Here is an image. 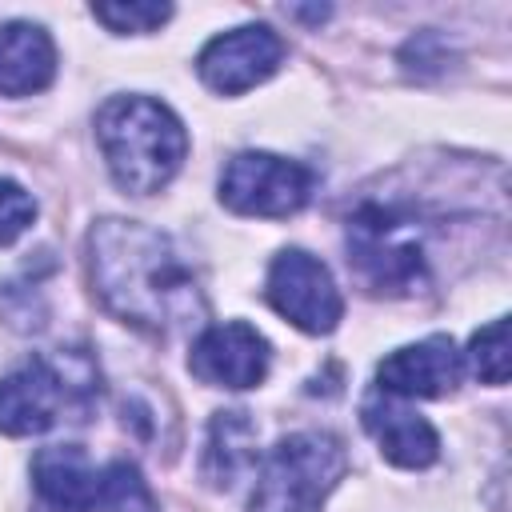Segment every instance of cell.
I'll return each instance as SVG.
<instances>
[{
  "mask_svg": "<svg viewBox=\"0 0 512 512\" xmlns=\"http://www.w3.org/2000/svg\"><path fill=\"white\" fill-rule=\"evenodd\" d=\"M100 512H156L152 492L136 464L112 460L100 472Z\"/></svg>",
  "mask_w": 512,
  "mask_h": 512,
  "instance_id": "15",
  "label": "cell"
},
{
  "mask_svg": "<svg viewBox=\"0 0 512 512\" xmlns=\"http://www.w3.org/2000/svg\"><path fill=\"white\" fill-rule=\"evenodd\" d=\"M248 468H256V424L240 408L216 412L208 424L200 476L212 488H232Z\"/></svg>",
  "mask_w": 512,
  "mask_h": 512,
  "instance_id": "14",
  "label": "cell"
},
{
  "mask_svg": "<svg viewBox=\"0 0 512 512\" xmlns=\"http://www.w3.org/2000/svg\"><path fill=\"white\" fill-rule=\"evenodd\" d=\"M88 272L112 316L156 336L200 324L208 312L204 292L172 236L148 224L120 216L96 220L88 232Z\"/></svg>",
  "mask_w": 512,
  "mask_h": 512,
  "instance_id": "1",
  "label": "cell"
},
{
  "mask_svg": "<svg viewBox=\"0 0 512 512\" xmlns=\"http://www.w3.org/2000/svg\"><path fill=\"white\" fill-rule=\"evenodd\" d=\"M360 416H364V428L372 432V440L380 444V456L392 460L396 468H428L440 456L436 428L420 412L404 408L396 396H384V392L368 396L360 404Z\"/></svg>",
  "mask_w": 512,
  "mask_h": 512,
  "instance_id": "11",
  "label": "cell"
},
{
  "mask_svg": "<svg viewBox=\"0 0 512 512\" xmlns=\"http://www.w3.org/2000/svg\"><path fill=\"white\" fill-rule=\"evenodd\" d=\"M348 472V452L332 432H292L260 464L248 512H320Z\"/></svg>",
  "mask_w": 512,
  "mask_h": 512,
  "instance_id": "5",
  "label": "cell"
},
{
  "mask_svg": "<svg viewBox=\"0 0 512 512\" xmlns=\"http://www.w3.org/2000/svg\"><path fill=\"white\" fill-rule=\"evenodd\" d=\"M464 376V352L456 348L452 336H428L420 344H404L388 352L376 368V388L396 400H416V396H448L456 392Z\"/></svg>",
  "mask_w": 512,
  "mask_h": 512,
  "instance_id": "10",
  "label": "cell"
},
{
  "mask_svg": "<svg viewBox=\"0 0 512 512\" xmlns=\"http://www.w3.org/2000/svg\"><path fill=\"white\" fill-rule=\"evenodd\" d=\"M428 240L432 224L412 200H364L348 220V264L372 292H416L428 280Z\"/></svg>",
  "mask_w": 512,
  "mask_h": 512,
  "instance_id": "3",
  "label": "cell"
},
{
  "mask_svg": "<svg viewBox=\"0 0 512 512\" xmlns=\"http://www.w3.org/2000/svg\"><path fill=\"white\" fill-rule=\"evenodd\" d=\"M96 140L112 180L132 196L160 192L188 156L180 116L152 96H112L96 112Z\"/></svg>",
  "mask_w": 512,
  "mask_h": 512,
  "instance_id": "2",
  "label": "cell"
},
{
  "mask_svg": "<svg viewBox=\"0 0 512 512\" xmlns=\"http://www.w3.org/2000/svg\"><path fill=\"white\" fill-rule=\"evenodd\" d=\"M468 364L484 384H504L508 380V320H492L480 332H472L468 344Z\"/></svg>",
  "mask_w": 512,
  "mask_h": 512,
  "instance_id": "16",
  "label": "cell"
},
{
  "mask_svg": "<svg viewBox=\"0 0 512 512\" xmlns=\"http://www.w3.org/2000/svg\"><path fill=\"white\" fill-rule=\"evenodd\" d=\"M32 488L48 512H96L100 472L76 444H48L32 460Z\"/></svg>",
  "mask_w": 512,
  "mask_h": 512,
  "instance_id": "12",
  "label": "cell"
},
{
  "mask_svg": "<svg viewBox=\"0 0 512 512\" xmlns=\"http://www.w3.org/2000/svg\"><path fill=\"white\" fill-rule=\"evenodd\" d=\"M312 188V168L272 152H236L220 172V200L240 216H292L312 200Z\"/></svg>",
  "mask_w": 512,
  "mask_h": 512,
  "instance_id": "6",
  "label": "cell"
},
{
  "mask_svg": "<svg viewBox=\"0 0 512 512\" xmlns=\"http://www.w3.org/2000/svg\"><path fill=\"white\" fill-rule=\"evenodd\" d=\"M264 296L288 324H296L300 332H312V336L332 332L344 316V296H340L328 264L304 248H284L272 260Z\"/></svg>",
  "mask_w": 512,
  "mask_h": 512,
  "instance_id": "7",
  "label": "cell"
},
{
  "mask_svg": "<svg viewBox=\"0 0 512 512\" xmlns=\"http://www.w3.org/2000/svg\"><path fill=\"white\" fill-rule=\"evenodd\" d=\"M92 16L108 28V32H152L172 16V4H156V0H120V4H92Z\"/></svg>",
  "mask_w": 512,
  "mask_h": 512,
  "instance_id": "17",
  "label": "cell"
},
{
  "mask_svg": "<svg viewBox=\"0 0 512 512\" xmlns=\"http://www.w3.org/2000/svg\"><path fill=\"white\" fill-rule=\"evenodd\" d=\"M268 340L244 324V320H228V324H212L192 340V356L188 368L196 380L212 384V388H256L268 376Z\"/></svg>",
  "mask_w": 512,
  "mask_h": 512,
  "instance_id": "9",
  "label": "cell"
},
{
  "mask_svg": "<svg viewBox=\"0 0 512 512\" xmlns=\"http://www.w3.org/2000/svg\"><path fill=\"white\" fill-rule=\"evenodd\" d=\"M280 56H284V44L272 28L244 24V28H232L224 36L208 40L204 52L196 56V72L212 92L240 96V92L256 88L260 80H268L276 72Z\"/></svg>",
  "mask_w": 512,
  "mask_h": 512,
  "instance_id": "8",
  "label": "cell"
},
{
  "mask_svg": "<svg viewBox=\"0 0 512 512\" xmlns=\"http://www.w3.org/2000/svg\"><path fill=\"white\" fill-rule=\"evenodd\" d=\"M56 76V48L40 24L8 20L0 24V96L44 92Z\"/></svg>",
  "mask_w": 512,
  "mask_h": 512,
  "instance_id": "13",
  "label": "cell"
},
{
  "mask_svg": "<svg viewBox=\"0 0 512 512\" xmlns=\"http://www.w3.org/2000/svg\"><path fill=\"white\" fill-rule=\"evenodd\" d=\"M32 220H36V200L16 180H0V244H12L16 236H24Z\"/></svg>",
  "mask_w": 512,
  "mask_h": 512,
  "instance_id": "18",
  "label": "cell"
},
{
  "mask_svg": "<svg viewBox=\"0 0 512 512\" xmlns=\"http://www.w3.org/2000/svg\"><path fill=\"white\" fill-rule=\"evenodd\" d=\"M96 400V368L84 352L32 356L8 376H0V432L36 436L52 424L84 420Z\"/></svg>",
  "mask_w": 512,
  "mask_h": 512,
  "instance_id": "4",
  "label": "cell"
}]
</instances>
